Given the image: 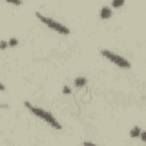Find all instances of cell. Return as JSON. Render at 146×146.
I'll return each instance as SVG.
<instances>
[{"label":"cell","mask_w":146,"mask_h":146,"mask_svg":"<svg viewBox=\"0 0 146 146\" xmlns=\"http://www.w3.org/2000/svg\"><path fill=\"white\" fill-rule=\"evenodd\" d=\"M24 105L27 107V110H30L34 115H36L38 117H40V119H42L43 121H46L47 123H49L51 127H54L55 129H62V124L52 116V114L51 113H49V112H47L46 110H42V108H40V107H36V106H33L30 102H27V100H25L24 102Z\"/></svg>","instance_id":"obj_1"},{"label":"cell","mask_w":146,"mask_h":146,"mask_svg":"<svg viewBox=\"0 0 146 146\" xmlns=\"http://www.w3.org/2000/svg\"><path fill=\"white\" fill-rule=\"evenodd\" d=\"M35 16H36L42 23H44L48 27H50L51 30H55L56 32H58V33H60V34H65V35H66V34H70V29H68V27H66L65 25H63V24H60V23L54 21L52 18L46 17V16H43L42 14H40L39 11L35 13Z\"/></svg>","instance_id":"obj_2"},{"label":"cell","mask_w":146,"mask_h":146,"mask_svg":"<svg viewBox=\"0 0 146 146\" xmlns=\"http://www.w3.org/2000/svg\"><path fill=\"white\" fill-rule=\"evenodd\" d=\"M100 54H102L105 58L110 59L112 63H114L115 65H117V66H120V67H122V68H129V67H130V63H129L125 58H123L122 56H120V55H117V54H114V52H112V51H110V50H107V49H103V50L100 51Z\"/></svg>","instance_id":"obj_3"},{"label":"cell","mask_w":146,"mask_h":146,"mask_svg":"<svg viewBox=\"0 0 146 146\" xmlns=\"http://www.w3.org/2000/svg\"><path fill=\"white\" fill-rule=\"evenodd\" d=\"M112 16V10L108 6H104L100 9V17L102 18H110Z\"/></svg>","instance_id":"obj_4"},{"label":"cell","mask_w":146,"mask_h":146,"mask_svg":"<svg viewBox=\"0 0 146 146\" xmlns=\"http://www.w3.org/2000/svg\"><path fill=\"white\" fill-rule=\"evenodd\" d=\"M86 83H87V79H86L84 76H78V78L74 80V84H75V87H78V88L83 87Z\"/></svg>","instance_id":"obj_5"},{"label":"cell","mask_w":146,"mask_h":146,"mask_svg":"<svg viewBox=\"0 0 146 146\" xmlns=\"http://www.w3.org/2000/svg\"><path fill=\"white\" fill-rule=\"evenodd\" d=\"M140 133H141V131H140V128H139V127H133V128L130 130V136H131L132 138L139 137Z\"/></svg>","instance_id":"obj_6"},{"label":"cell","mask_w":146,"mask_h":146,"mask_svg":"<svg viewBox=\"0 0 146 146\" xmlns=\"http://www.w3.org/2000/svg\"><path fill=\"white\" fill-rule=\"evenodd\" d=\"M123 3H124L123 0H113V1H112V6H113V7H120V6H122Z\"/></svg>","instance_id":"obj_7"},{"label":"cell","mask_w":146,"mask_h":146,"mask_svg":"<svg viewBox=\"0 0 146 146\" xmlns=\"http://www.w3.org/2000/svg\"><path fill=\"white\" fill-rule=\"evenodd\" d=\"M17 43H18L17 39H16V38H11V39L9 40V42H8V46H10V47H14V46H16Z\"/></svg>","instance_id":"obj_8"},{"label":"cell","mask_w":146,"mask_h":146,"mask_svg":"<svg viewBox=\"0 0 146 146\" xmlns=\"http://www.w3.org/2000/svg\"><path fill=\"white\" fill-rule=\"evenodd\" d=\"M63 92H64V94H70V92H71V88H70L68 86H64V87H63Z\"/></svg>","instance_id":"obj_9"},{"label":"cell","mask_w":146,"mask_h":146,"mask_svg":"<svg viewBox=\"0 0 146 146\" xmlns=\"http://www.w3.org/2000/svg\"><path fill=\"white\" fill-rule=\"evenodd\" d=\"M140 138H141V140H143V141H146V130H145V131H143V132L140 133Z\"/></svg>","instance_id":"obj_10"},{"label":"cell","mask_w":146,"mask_h":146,"mask_svg":"<svg viewBox=\"0 0 146 146\" xmlns=\"http://www.w3.org/2000/svg\"><path fill=\"white\" fill-rule=\"evenodd\" d=\"M83 146H97V145L94 144V143H91V141H84L83 143Z\"/></svg>","instance_id":"obj_11"},{"label":"cell","mask_w":146,"mask_h":146,"mask_svg":"<svg viewBox=\"0 0 146 146\" xmlns=\"http://www.w3.org/2000/svg\"><path fill=\"white\" fill-rule=\"evenodd\" d=\"M0 44H1V46H0V48H1V49H5V48L8 46V43H7L6 41H3V40L1 41V43H0Z\"/></svg>","instance_id":"obj_12"},{"label":"cell","mask_w":146,"mask_h":146,"mask_svg":"<svg viewBox=\"0 0 146 146\" xmlns=\"http://www.w3.org/2000/svg\"><path fill=\"white\" fill-rule=\"evenodd\" d=\"M9 2H11V3H14V5H21V3H22V1H13V0H10Z\"/></svg>","instance_id":"obj_13"},{"label":"cell","mask_w":146,"mask_h":146,"mask_svg":"<svg viewBox=\"0 0 146 146\" xmlns=\"http://www.w3.org/2000/svg\"><path fill=\"white\" fill-rule=\"evenodd\" d=\"M0 89H1V90H5V86H3V84H2V83H1V84H0Z\"/></svg>","instance_id":"obj_14"}]
</instances>
